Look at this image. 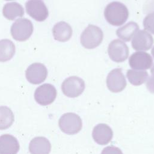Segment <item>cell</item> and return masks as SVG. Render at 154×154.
I'll list each match as a JSON object with an SVG mask.
<instances>
[{
  "mask_svg": "<svg viewBox=\"0 0 154 154\" xmlns=\"http://www.w3.org/2000/svg\"><path fill=\"white\" fill-rule=\"evenodd\" d=\"M104 16L106 21L113 26H120L128 19V8L120 2H111L105 8Z\"/></svg>",
  "mask_w": 154,
  "mask_h": 154,
  "instance_id": "cell-1",
  "label": "cell"
},
{
  "mask_svg": "<svg viewBox=\"0 0 154 154\" xmlns=\"http://www.w3.org/2000/svg\"><path fill=\"white\" fill-rule=\"evenodd\" d=\"M103 37V34L100 28L89 25L81 35V43L87 49H94L101 43Z\"/></svg>",
  "mask_w": 154,
  "mask_h": 154,
  "instance_id": "cell-2",
  "label": "cell"
},
{
  "mask_svg": "<svg viewBox=\"0 0 154 154\" xmlns=\"http://www.w3.org/2000/svg\"><path fill=\"white\" fill-rule=\"evenodd\" d=\"M58 125L65 134L73 135L78 133L82 126L81 117L75 113L67 112L64 114L59 119Z\"/></svg>",
  "mask_w": 154,
  "mask_h": 154,
  "instance_id": "cell-3",
  "label": "cell"
},
{
  "mask_svg": "<svg viewBox=\"0 0 154 154\" xmlns=\"http://www.w3.org/2000/svg\"><path fill=\"white\" fill-rule=\"evenodd\" d=\"M10 31L14 40L24 42L28 40L32 34L33 25L31 20L28 19H18L12 25Z\"/></svg>",
  "mask_w": 154,
  "mask_h": 154,
  "instance_id": "cell-4",
  "label": "cell"
},
{
  "mask_svg": "<svg viewBox=\"0 0 154 154\" xmlns=\"http://www.w3.org/2000/svg\"><path fill=\"white\" fill-rule=\"evenodd\" d=\"M85 89L84 81L75 76L66 78L61 85V90L64 95L69 97H76L82 93Z\"/></svg>",
  "mask_w": 154,
  "mask_h": 154,
  "instance_id": "cell-5",
  "label": "cell"
},
{
  "mask_svg": "<svg viewBox=\"0 0 154 154\" xmlns=\"http://www.w3.org/2000/svg\"><path fill=\"white\" fill-rule=\"evenodd\" d=\"M57 96V90L55 87L50 84H44L35 91L34 99L40 105L46 106L52 103Z\"/></svg>",
  "mask_w": 154,
  "mask_h": 154,
  "instance_id": "cell-6",
  "label": "cell"
},
{
  "mask_svg": "<svg viewBox=\"0 0 154 154\" xmlns=\"http://www.w3.org/2000/svg\"><path fill=\"white\" fill-rule=\"evenodd\" d=\"M25 7L27 13L38 22H43L48 17V10L42 0H28Z\"/></svg>",
  "mask_w": 154,
  "mask_h": 154,
  "instance_id": "cell-7",
  "label": "cell"
},
{
  "mask_svg": "<svg viewBox=\"0 0 154 154\" xmlns=\"http://www.w3.org/2000/svg\"><path fill=\"white\" fill-rule=\"evenodd\" d=\"M108 53L109 58L112 61L120 63L128 58L129 56V48L123 41L116 39L109 43Z\"/></svg>",
  "mask_w": 154,
  "mask_h": 154,
  "instance_id": "cell-8",
  "label": "cell"
},
{
  "mask_svg": "<svg viewBox=\"0 0 154 154\" xmlns=\"http://www.w3.org/2000/svg\"><path fill=\"white\" fill-rule=\"evenodd\" d=\"M106 85L108 89L114 93L120 92L125 89L126 81L121 69H114L108 73L106 78Z\"/></svg>",
  "mask_w": 154,
  "mask_h": 154,
  "instance_id": "cell-9",
  "label": "cell"
},
{
  "mask_svg": "<svg viewBox=\"0 0 154 154\" xmlns=\"http://www.w3.org/2000/svg\"><path fill=\"white\" fill-rule=\"evenodd\" d=\"M25 74L27 80L30 83L39 84L46 79L48 75V70L43 64L34 63L27 68Z\"/></svg>",
  "mask_w": 154,
  "mask_h": 154,
  "instance_id": "cell-10",
  "label": "cell"
},
{
  "mask_svg": "<svg viewBox=\"0 0 154 154\" xmlns=\"http://www.w3.org/2000/svg\"><path fill=\"white\" fill-rule=\"evenodd\" d=\"M131 68L137 70H143L150 69L153 65V60L149 54L138 51L131 55L129 60Z\"/></svg>",
  "mask_w": 154,
  "mask_h": 154,
  "instance_id": "cell-11",
  "label": "cell"
},
{
  "mask_svg": "<svg viewBox=\"0 0 154 154\" xmlns=\"http://www.w3.org/2000/svg\"><path fill=\"white\" fill-rule=\"evenodd\" d=\"M154 40L152 36L145 30L137 32L132 40V47L137 51H147L150 49Z\"/></svg>",
  "mask_w": 154,
  "mask_h": 154,
  "instance_id": "cell-12",
  "label": "cell"
},
{
  "mask_svg": "<svg viewBox=\"0 0 154 154\" xmlns=\"http://www.w3.org/2000/svg\"><path fill=\"white\" fill-rule=\"evenodd\" d=\"M113 136L111 128L105 123L97 125L93 130L92 137L96 143L100 145H105L111 141Z\"/></svg>",
  "mask_w": 154,
  "mask_h": 154,
  "instance_id": "cell-13",
  "label": "cell"
},
{
  "mask_svg": "<svg viewBox=\"0 0 154 154\" xmlns=\"http://www.w3.org/2000/svg\"><path fill=\"white\" fill-rule=\"evenodd\" d=\"M17 140L11 135L0 136V154H16L19 150Z\"/></svg>",
  "mask_w": 154,
  "mask_h": 154,
  "instance_id": "cell-14",
  "label": "cell"
},
{
  "mask_svg": "<svg viewBox=\"0 0 154 154\" xmlns=\"http://www.w3.org/2000/svg\"><path fill=\"white\" fill-rule=\"evenodd\" d=\"M51 149L49 141L43 137L34 138L29 144V150L31 154H49Z\"/></svg>",
  "mask_w": 154,
  "mask_h": 154,
  "instance_id": "cell-15",
  "label": "cell"
},
{
  "mask_svg": "<svg viewBox=\"0 0 154 154\" xmlns=\"http://www.w3.org/2000/svg\"><path fill=\"white\" fill-rule=\"evenodd\" d=\"M54 38L59 42L69 40L72 35V29L67 23L61 21L56 23L52 29Z\"/></svg>",
  "mask_w": 154,
  "mask_h": 154,
  "instance_id": "cell-16",
  "label": "cell"
},
{
  "mask_svg": "<svg viewBox=\"0 0 154 154\" xmlns=\"http://www.w3.org/2000/svg\"><path fill=\"white\" fill-rule=\"evenodd\" d=\"M2 13L5 18L13 20L16 17H22L24 14V10L23 7L19 3L12 2L5 4Z\"/></svg>",
  "mask_w": 154,
  "mask_h": 154,
  "instance_id": "cell-17",
  "label": "cell"
},
{
  "mask_svg": "<svg viewBox=\"0 0 154 154\" xmlns=\"http://www.w3.org/2000/svg\"><path fill=\"white\" fill-rule=\"evenodd\" d=\"M139 29L138 25L134 22H130L119 28L116 31L117 36L122 40L129 42Z\"/></svg>",
  "mask_w": 154,
  "mask_h": 154,
  "instance_id": "cell-18",
  "label": "cell"
},
{
  "mask_svg": "<svg viewBox=\"0 0 154 154\" xmlns=\"http://www.w3.org/2000/svg\"><path fill=\"white\" fill-rule=\"evenodd\" d=\"M15 54V46L8 39L0 40V61L5 62L13 58Z\"/></svg>",
  "mask_w": 154,
  "mask_h": 154,
  "instance_id": "cell-19",
  "label": "cell"
},
{
  "mask_svg": "<svg viewBox=\"0 0 154 154\" xmlns=\"http://www.w3.org/2000/svg\"><path fill=\"white\" fill-rule=\"evenodd\" d=\"M14 120L12 111L7 106H0V130L10 128Z\"/></svg>",
  "mask_w": 154,
  "mask_h": 154,
  "instance_id": "cell-20",
  "label": "cell"
},
{
  "mask_svg": "<svg viewBox=\"0 0 154 154\" xmlns=\"http://www.w3.org/2000/svg\"><path fill=\"white\" fill-rule=\"evenodd\" d=\"M126 76L131 84L134 85H140L148 79L149 75L146 71L128 70L126 73Z\"/></svg>",
  "mask_w": 154,
  "mask_h": 154,
  "instance_id": "cell-21",
  "label": "cell"
},
{
  "mask_svg": "<svg viewBox=\"0 0 154 154\" xmlns=\"http://www.w3.org/2000/svg\"><path fill=\"white\" fill-rule=\"evenodd\" d=\"M143 26L146 30L154 34V12L148 14L143 20Z\"/></svg>",
  "mask_w": 154,
  "mask_h": 154,
  "instance_id": "cell-22",
  "label": "cell"
},
{
  "mask_svg": "<svg viewBox=\"0 0 154 154\" xmlns=\"http://www.w3.org/2000/svg\"><path fill=\"white\" fill-rule=\"evenodd\" d=\"M101 154H123L122 150L115 146H108L105 147Z\"/></svg>",
  "mask_w": 154,
  "mask_h": 154,
  "instance_id": "cell-23",
  "label": "cell"
},
{
  "mask_svg": "<svg viewBox=\"0 0 154 154\" xmlns=\"http://www.w3.org/2000/svg\"><path fill=\"white\" fill-rule=\"evenodd\" d=\"M146 87L150 93H154V75H152L147 80Z\"/></svg>",
  "mask_w": 154,
  "mask_h": 154,
  "instance_id": "cell-24",
  "label": "cell"
},
{
  "mask_svg": "<svg viewBox=\"0 0 154 154\" xmlns=\"http://www.w3.org/2000/svg\"><path fill=\"white\" fill-rule=\"evenodd\" d=\"M150 72L152 74V75H154V65L153 66V67H152L151 70H150Z\"/></svg>",
  "mask_w": 154,
  "mask_h": 154,
  "instance_id": "cell-25",
  "label": "cell"
},
{
  "mask_svg": "<svg viewBox=\"0 0 154 154\" xmlns=\"http://www.w3.org/2000/svg\"><path fill=\"white\" fill-rule=\"evenodd\" d=\"M151 52H152V55H153V58H154V46H153V48H152V51H151Z\"/></svg>",
  "mask_w": 154,
  "mask_h": 154,
  "instance_id": "cell-26",
  "label": "cell"
},
{
  "mask_svg": "<svg viewBox=\"0 0 154 154\" xmlns=\"http://www.w3.org/2000/svg\"><path fill=\"white\" fill-rule=\"evenodd\" d=\"M5 1H12V0H5Z\"/></svg>",
  "mask_w": 154,
  "mask_h": 154,
  "instance_id": "cell-27",
  "label": "cell"
}]
</instances>
